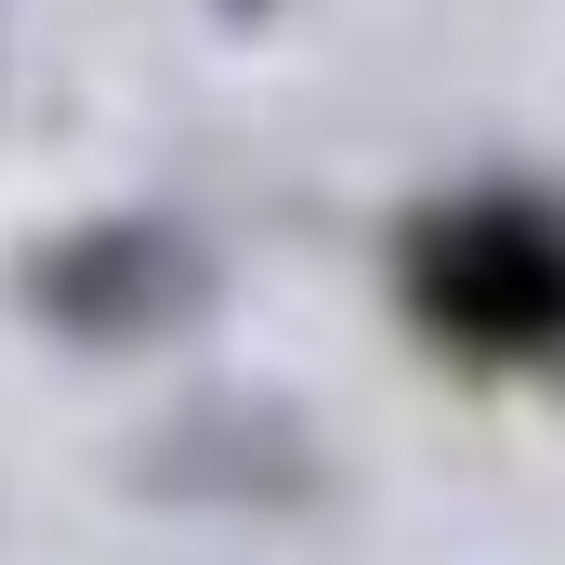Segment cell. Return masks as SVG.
Here are the masks:
<instances>
[{"label":"cell","mask_w":565,"mask_h":565,"mask_svg":"<svg viewBox=\"0 0 565 565\" xmlns=\"http://www.w3.org/2000/svg\"><path fill=\"white\" fill-rule=\"evenodd\" d=\"M395 289L460 369H565V198L473 184L422 211Z\"/></svg>","instance_id":"6da1fadb"}]
</instances>
